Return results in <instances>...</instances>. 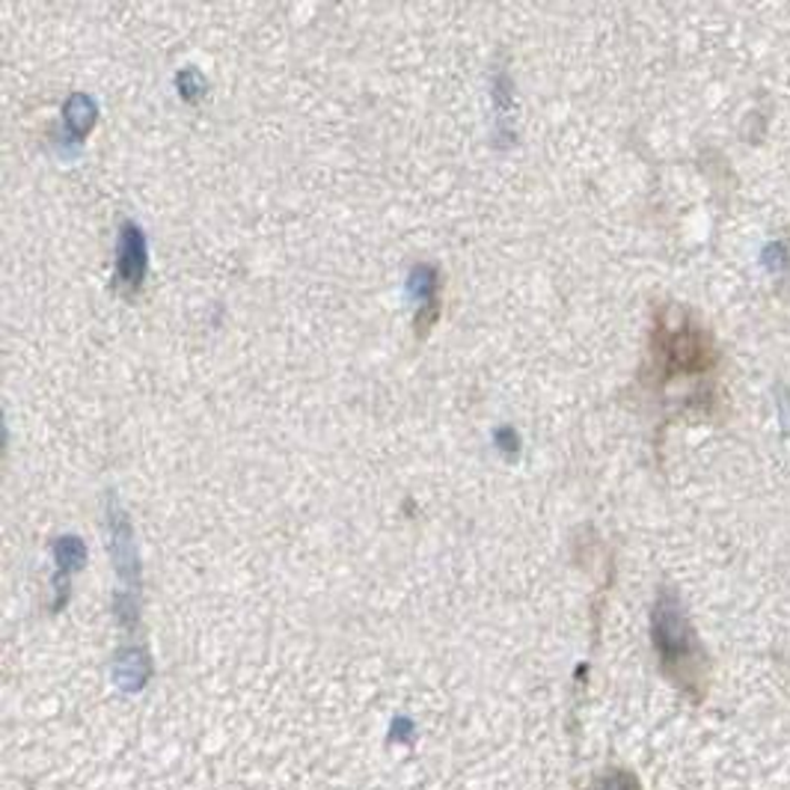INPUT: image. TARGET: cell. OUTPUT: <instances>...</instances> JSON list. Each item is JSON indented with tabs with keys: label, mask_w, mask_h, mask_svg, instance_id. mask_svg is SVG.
Here are the masks:
<instances>
[{
	"label": "cell",
	"mask_w": 790,
	"mask_h": 790,
	"mask_svg": "<svg viewBox=\"0 0 790 790\" xmlns=\"http://www.w3.org/2000/svg\"><path fill=\"white\" fill-rule=\"evenodd\" d=\"M654 642H657V652H660L663 671L680 689H687L692 696H701L705 692L707 660L705 654H701L696 633L689 627L687 615L680 609L678 597H660V604L654 609Z\"/></svg>",
	"instance_id": "7a4b0ae2"
},
{
	"label": "cell",
	"mask_w": 790,
	"mask_h": 790,
	"mask_svg": "<svg viewBox=\"0 0 790 790\" xmlns=\"http://www.w3.org/2000/svg\"><path fill=\"white\" fill-rule=\"evenodd\" d=\"M597 790H639V784H636L627 772H615V776L601 781V788Z\"/></svg>",
	"instance_id": "3957f363"
},
{
	"label": "cell",
	"mask_w": 790,
	"mask_h": 790,
	"mask_svg": "<svg viewBox=\"0 0 790 790\" xmlns=\"http://www.w3.org/2000/svg\"><path fill=\"white\" fill-rule=\"evenodd\" d=\"M719 366V345L687 312L660 309L652 330V375L660 383L701 378Z\"/></svg>",
	"instance_id": "6da1fadb"
}]
</instances>
